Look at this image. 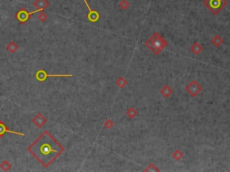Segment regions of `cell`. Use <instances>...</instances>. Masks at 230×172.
<instances>
[{"label":"cell","instance_id":"2","mask_svg":"<svg viewBox=\"0 0 230 172\" xmlns=\"http://www.w3.org/2000/svg\"><path fill=\"white\" fill-rule=\"evenodd\" d=\"M146 45L153 51L154 54L158 55L167 46V41L156 32L152 35V37H150L149 40H147Z\"/></svg>","mask_w":230,"mask_h":172},{"label":"cell","instance_id":"3","mask_svg":"<svg viewBox=\"0 0 230 172\" xmlns=\"http://www.w3.org/2000/svg\"><path fill=\"white\" fill-rule=\"evenodd\" d=\"M203 4L213 15H217L226 7L227 1L226 0H204Z\"/></svg>","mask_w":230,"mask_h":172},{"label":"cell","instance_id":"5","mask_svg":"<svg viewBox=\"0 0 230 172\" xmlns=\"http://www.w3.org/2000/svg\"><path fill=\"white\" fill-rule=\"evenodd\" d=\"M49 77H73V75L71 74H60V75H50L48 74L44 69H39L38 71H36L35 73V78L38 82H42L47 80V78Z\"/></svg>","mask_w":230,"mask_h":172},{"label":"cell","instance_id":"11","mask_svg":"<svg viewBox=\"0 0 230 172\" xmlns=\"http://www.w3.org/2000/svg\"><path fill=\"white\" fill-rule=\"evenodd\" d=\"M19 49V46L18 44L15 42V41H11V42H9L7 46V51L11 53V54H14L17 51V49Z\"/></svg>","mask_w":230,"mask_h":172},{"label":"cell","instance_id":"18","mask_svg":"<svg viewBox=\"0 0 230 172\" xmlns=\"http://www.w3.org/2000/svg\"><path fill=\"white\" fill-rule=\"evenodd\" d=\"M117 84L119 85V87L123 88V87L127 84V81L123 78V77H120V79H118V81H117Z\"/></svg>","mask_w":230,"mask_h":172},{"label":"cell","instance_id":"17","mask_svg":"<svg viewBox=\"0 0 230 172\" xmlns=\"http://www.w3.org/2000/svg\"><path fill=\"white\" fill-rule=\"evenodd\" d=\"M38 19H39L41 22L44 23L45 21L48 19V15L45 14L44 11H41V12H40V14H39V15H38Z\"/></svg>","mask_w":230,"mask_h":172},{"label":"cell","instance_id":"7","mask_svg":"<svg viewBox=\"0 0 230 172\" xmlns=\"http://www.w3.org/2000/svg\"><path fill=\"white\" fill-rule=\"evenodd\" d=\"M84 2H85L86 7L88 8V11H89V13H88V15H87L88 20H89L90 22H92V23H95V22H97V21L99 20V18H100V15L98 14V12L90 7L86 0H84Z\"/></svg>","mask_w":230,"mask_h":172},{"label":"cell","instance_id":"13","mask_svg":"<svg viewBox=\"0 0 230 172\" xmlns=\"http://www.w3.org/2000/svg\"><path fill=\"white\" fill-rule=\"evenodd\" d=\"M161 93H162V95L164 96V97H169L171 94L173 93V90L171 89L168 85H165L163 89L161 90Z\"/></svg>","mask_w":230,"mask_h":172},{"label":"cell","instance_id":"9","mask_svg":"<svg viewBox=\"0 0 230 172\" xmlns=\"http://www.w3.org/2000/svg\"><path fill=\"white\" fill-rule=\"evenodd\" d=\"M47 122H48V120L45 118V116H43V114H42V113H38L37 115L32 119V123L39 128H42L43 126H45V124Z\"/></svg>","mask_w":230,"mask_h":172},{"label":"cell","instance_id":"1","mask_svg":"<svg viewBox=\"0 0 230 172\" xmlns=\"http://www.w3.org/2000/svg\"><path fill=\"white\" fill-rule=\"evenodd\" d=\"M27 151L44 168H48L65 151V148L48 131H44Z\"/></svg>","mask_w":230,"mask_h":172},{"label":"cell","instance_id":"4","mask_svg":"<svg viewBox=\"0 0 230 172\" xmlns=\"http://www.w3.org/2000/svg\"><path fill=\"white\" fill-rule=\"evenodd\" d=\"M42 10L41 9H36V10H34V11H32V12H28L25 8H22V9H20L16 14H15V17L16 18V20L19 22L20 23H26L28 22V20L31 18V16L32 15H34V14H36V13H39V12H41Z\"/></svg>","mask_w":230,"mask_h":172},{"label":"cell","instance_id":"14","mask_svg":"<svg viewBox=\"0 0 230 172\" xmlns=\"http://www.w3.org/2000/svg\"><path fill=\"white\" fill-rule=\"evenodd\" d=\"M191 49L194 54H200V51L202 50V47L199 43H194V45L191 48Z\"/></svg>","mask_w":230,"mask_h":172},{"label":"cell","instance_id":"8","mask_svg":"<svg viewBox=\"0 0 230 172\" xmlns=\"http://www.w3.org/2000/svg\"><path fill=\"white\" fill-rule=\"evenodd\" d=\"M7 133H10V134H14L16 135H20V136H25V135L23 133H20V132H16V131H13V130H10L3 121L0 120V137H3L5 134Z\"/></svg>","mask_w":230,"mask_h":172},{"label":"cell","instance_id":"16","mask_svg":"<svg viewBox=\"0 0 230 172\" xmlns=\"http://www.w3.org/2000/svg\"><path fill=\"white\" fill-rule=\"evenodd\" d=\"M127 115H128V117L130 119H133V118H135L137 116V110L135 109H133V108H130V109H128Z\"/></svg>","mask_w":230,"mask_h":172},{"label":"cell","instance_id":"19","mask_svg":"<svg viewBox=\"0 0 230 172\" xmlns=\"http://www.w3.org/2000/svg\"><path fill=\"white\" fill-rule=\"evenodd\" d=\"M119 6L122 9H127V8L130 7V4H129V2L126 1V0H121V2L120 3Z\"/></svg>","mask_w":230,"mask_h":172},{"label":"cell","instance_id":"10","mask_svg":"<svg viewBox=\"0 0 230 172\" xmlns=\"http://www.w3.org/2000/svg\"><path fill=\"white\" fill-rule=\"evenodd\" d=\"M33 6L37 9H41L42 11H44V9L50 7V2L48 0H35L33 3Z\"/></svg>","mask_w":230,"mask_h":172},{"label":"cell","instance_id":"6","mask_svg":"<svg viewBox=\"0 0 230 172\" xmlns=\"http://www.w3.org/2000/svg\"><path fill=\"white\" fill-rule=\"evenodd\" d=\"M201 89H202L201 86H200V84L196 82V81H193L189 85H187V87H186L187 91H188L193 97L197 96V95L200 92Z\"/></svg>","mask_w":230,"mask_h":172},{"label":"cell","instance_id":"21","mask_svg":"<svg viewBox=\"0 0 230 172\" xmlns=\"http://www.w3.org/2000/svg\"><path fill=\"white\" fill-rule=\"evenodd\" d=\"M104 126H105L106 128L109 129V128H111V127L113 126V122H112L111 119H107L105 121V123H104Z\"/></svg>","mask_w":230,"mask_h":172},{"label":"cell","instance_id":"20","mask_svg":"<svg viewBox=\"0 0 230 172\" xmlns=\"http://www.w3.org/2000/svg\"><path fill=\"white\" fill-rule=\"evenodd\" d=\"M173 157L174 158L175 160H180L181 158L183 157V153H182L180 151L177 150V151H174V153L173 154Z\"/></svg>","mask_w":230,"mask_h":172},{"label":"cell","instance_id":"12","mask_svg":"<svg viewBox=\"0 0 230 172\" xmlns=\"http://www.w3.org/2000/svg\"><path fill=\"white\" fill-rule=\"evenodd\" d=\"M0 168H1L2 170H4V171H8V170H11L12 165L10 164V162L7 161V160H3V161L0 163Z\"/></svg>","mask_w":230,"mask_h":172},{"label":"cell","instance_id":"15","mask_svg":"<svg viewBox=\"0 0 230 172\" xmlns=\"http://www.w3.org/2000/svg\"><path fill=\"white\" fill-rule=\"evenodd\" d=\"M211 42H212V44L214 46L218 47L220 44H222L223 40L221 39V37H219V36H215V37L211 40Z\"/></svg>","mask_w":230,"mask_h":172},{"label":"cell","instance_id":"22","mask_svg":"<svg viewBox=\"0 0 230 172\" xmlns=\"http://www.w3.org/2000/svg\"><path fill=\"white\" fill-rule=\"evenodd\" d=\"M229 106H230V104H229Z\"/></svg>","mask_w":230,"mask_h":172}]
</instances>
